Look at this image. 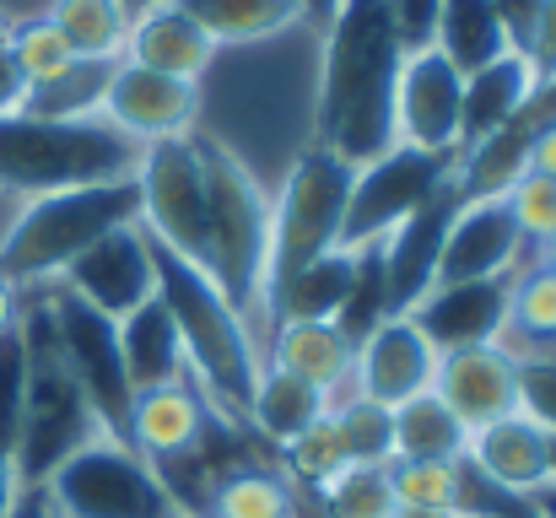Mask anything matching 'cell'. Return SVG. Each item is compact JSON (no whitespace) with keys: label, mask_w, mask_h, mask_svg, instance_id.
Returning a JSON list of instances; mask_svg holds the SVG:
<instances>
[{"label":"cell","mask_w":556,"mask_h":518,"mask_svg":"<svg viewBox=\"0 0 556 518\" xmlns=\"http://www.w3.org/2000/svg\"><path fill=\"white\" fill-rule=\"evenodd\" d=\"M405 38L383 0H336L314 71V147L363 168L394 147V81Z\"/></svg>","instance_id":"cell-1"},{"label":"cell","mask_w":556,"mask_h":518,"mask_svg":"<svg viewBox=\"0 0 556 518\" xmlns=\"http://www.w3.org/2000/svg\"><path fill=\"white\" fill-rule=\"evenodd\" d=\"M152 238V232H147ZM152 270H157V298L163 308L174 314L179 325V341H185L189 372L200 378V389L227 410V416H249V400H254V383H260V367H265V351L260 336L249 330V319L227 303V292L216 287L211 270L189 265L185 254H174L168 243L152 238Z\"/></svg>","instance_id":"cell-2"},{"label":"cell","mask_w":556,"mask_h":518,"mask_svg":"<svg viewBox=\"0 0 556 518\" xmlns=\"http://www.w3.org/2000/svg\"><path fill=\"white\" fill-rule=\"evenodd\" d=\"M16 330L27 345V394H22V427H16V481L43 487L71 454H81L92 438H109L87 389L76 383L60 336H54V308L49 287L22 292Z\"/></svg>","instance_id":"cell-3"},{"label":"cell","mask_w":556,"mask_h":518,"mask_svg":"<svg viewBox=\"0 0 556 518\" xmlns=\"http://www.w3.org/2000/svg\"><path fill=\"white\" fill-rule=\"evenodd\" d=\"M141 157L147 147L130 141L103 114H81V119L5 114L0 119V189L16 200L136 178Z\"/></svg>","instance_id":"cell-4"},{"label":"cell","mask_w":556,"mask_h":518,"mask_svg":"<svg viewBox=\"0 0 556 518\" xmlns=\"http://www.w3.org/2000/svg\"><path fill=\"white\" fill-rule=\"evenodd\" d=\"M130 222H141L136 178L22 200L11 227L0 232V281H11L16 292L54 287L71 260H81L98 238H109Z\"/></svg>","instance_id":"cell-5"},{"label":"cell","mask_w":556,"mask_h":518,"mask_svg":"<svg viewBox=\"0 0 556 518\" xmlns=\"http://www.w3.org/2000/svg\"><path fill=\"white\" fill-rule=\"evenodd\" d=\"M194 152L205 173V211H211V276L227 303L265 336V270H270V189L254 168H243L222 141L194 130Z\"/></svg>","instance_id":"cell-6"},{"label":"cell","mask_w":556,"mask_h":518,"mask_svg":"<svg viewBox=\"0 0 556 518\" xmlns=\"http://www.w3.org/2000/svg\"><path fill=\"white\" fill-rule=\"evenodd\" d=\"M352 178L357 168L341 163L325 147H303L276 194H270V270H265V303L270 292L298 276L303 265H314L319 254L341 249V222H346V200H352Z\"/></svg>","instance_id":"cell-7"},{"label":"cell","mask_w":556,"mask_h":518,"mask_svg":"<svg viewBox=\"0 0 556 518\" xmlns=\"http://www.w3.org/2000/svg\"><path fill=\"white\" fill-rule=\"evenodd\" d=\"M43 497L54 518H189L163 470L147 465L125 438H92L43 481Z\"/></svg>","instance_id":"cell-8"},{"label":"cell","mask_w":556,"mask_h":518,"mask_svg":"<svg viewBox=\"0 0 556 518\" xmlns=\"http://www.w3.org/2000/svg\"><path fill=\"white\" fill-rule=\"evenodd\" d=\"M454 163H459V152H416V147H400V141L383 157L363 163L352 178L341 249L383 243L405 216H416L432 194H443L454 184Z\"/></svg>","instance_id":"cell-9"},{"label":"cell","mask_w":556,"mask_h":518,"mask_svg":"<svg viewBox=\"0 0 556 518\" xmlns=\"http://www.w3.org/2000/svg\"><path fill=\"white\" fill-rule=\"evenodd\" d=\"M136 189H141V227L205 270L211 265V211H205V173H200L194 136L152 141L136 168Z\"/></svg>","instance_id":"cell-10"},{"label":"cell","mask_w":556,"mask_h":518,"mask_svg":"<svg viewBox=\"0 0 556 518\" xmlns=\"http://www.w3.org/2000/svg\"><path fill=\"white\" fill-rule=\"evenodd\" d=\"M222 438H227V410L200 389L194 372L179 378V383L136 389V400H130L125 443H130L147 465H157L163 476L189 465V459H205Z\"/></svg>","instance_id":"cell-11"},{"label":"cell","mask_w":556,"mask_h":518,"mask_svg":"<svg viewBox=\"0 0 556 518\" xmlns=\"http://www.w3.org/2000/svg\"><path fill=\"white\" fill-rule=\"evenodd\" d=\"M49 308H54V336L60 351L76 372V383L87 389L98 421L109 438H125V421H130V372H125V356H119V325L103 319L98 308H87L81 298H71L65 287H49Z\"/></svg>","instance_id":"cell-12"},{"label":"cell","mask_w":556,"mask_h":518,"mask_svg":"<svg viewBox=\"0 0 556 518\" xmlns=\"http://www.w3.org/2000/svg\"><path fill=\"white\" fill-rule=\"evenodd\" d=\"M394 141L416 152H459L465 141V76L432 43L405 49L394 81Z\"/></svg>","instance_id":"cell-13"},{"label":"cell","mask_w":556,"mask_h":518,"mask_svg":"<svg viewBox=\"0 0 556 518\" xmlns=\"http://www.w3.org/2000/svg\"><path fill=\"white\" fill-rule=\"evenodd\" d=\"M54 287H65L71 298H81L87 308H98L103 319L119 325L147 298H157V270H152V238H147V227L130 222V227L98 238L81 260L65 265V276Z\"/></svg>","instance_id":"cell-14"},{"label":"cell","mask_w":556,"mask_h":518,"mask_svg":"<svg viewBox=\"0 0 556 518\" xmlns=\"http://www.w3.org/2000/svg\"><path fill=\"white\" fill-rule=\"evenodd\" d=\"M109 125H119L130 141L152 147V141H179L200 130V81L185 76H163L147 65L119 60L109 87H103V109Z\"/></svg>","instance_id":"cell-15"},{"label":"cell","mask_w":556,"mask_h":518,"mask_svg":"<svg viewBox=\"0 0 556 518\" xmlns=\"http://www.w3.org/2000/svg\"><path fill=\"white\" fill-rule=\"evenodd\" d=\"M432 394L476 432L519 410V356L503 341L465 345V351H438Z\"/></svg>","instance_id":"cell-16"},{"label":"cell","mask_w":556,"mask_h":518,"mask_svg":"<svg viewBox=\"0 0 556 518\" xmlns=\"http://www.w3.org/2000/svg\"><path fill=\"white\" fill-rule=\"evenodd\" d=\"M525 260H530V243L508 200H459L443 238L438 281H497V276H514Z\"/></svg>","instance_id":"cell-17"},{"label":"cell","mask_w":556,"mask_h":518,"mask_svg":"<svg viewBox=\"0 0 556 518\" xmlns=\"http://www.w3.org/2000/svg\"><path fill=\"white\" fill-rule=\"evenodd\" d=\"M432 372H438V351L432 341L405 319H383L372 325L368 336L357 341V362H352V394H363L372 405H405L416 394L432 389Z\"/></svg>","instance_id":"cell-18"},{"label":"cell","mask_w":556,"mask_h":518,"mask_svg":"<svg viewBox=\"0 0 556 518\" xmlns=\"http://www.w3.org/2000/svg\"><path fill=\"white\" fill-rule=\"evenodd\" d=\"M459 211V194L454 184L443 194H432L416 216H405L383 243V292H389V319L394 314H410L432 287H438V260H443V238H448V222Z\"/></svg>","instance_id":"cell-19"},{"label":"cell","mask_w":556,"mask_h":518,"mask_svg":"<svg viewBox=\"0 0 556 518\" xmlns=\"http://www.w3.org/2000/svg\"><path fill=\"white\" fill-rule=\"evenodd\" d=\"M405 319L432 341V351L503 341V330H508V276H497V281H438Z\"/></svg>","instance_id":"cell-20"},{"label":"cell","mask_w":556,"mask_h":518,"mask_svg":"<svg viewBox=\"0 0 556 518\" xmlns=\"http://www.w3.org/2000/svg\"><path fill=\"white\" fill-rule=\"evenodd\" d=\"M552 432L541 421H530L525 410L492 421V427H476L470 432V465L503 487L508 497H535L541 487H552Z\"/></svg>","instance_id":"cell-21"},{"label":"cell","mask_w":556,"mask_h":518,"mask_svg":"<svg viewBox=\"0 0 556 518\" xmlns=\"http://www.w3.org/2000/svg\"><path fill=\"white\" fill-rule=\"evenodd\" d=\"M265 367L298 372L314 389H325L330 400L352 389V362H357V341L336 325V319H281L265 336Z\"/></svg>","instance_id":"cell-22"},{"label":"cell","mask_w":556,"mask_h":518,"mask_svg":"<svg viewBox=\"0 0 556 518\" xmlns=\"http://www.w3.org/2000/svg\"><path fill=\"white\" fill-rule=\"evenodd\" d=\"M125 60L130 65H147V71H163V76L200 81L216 65V43L200 33V22H189L179 5H157V11L130 16Z\"/></svg>","instance_id":"cell-23"},{"label":"cell","mask_w":556,"mask_h":518,"mask_svg":"<svg viewBox=\"0 0 556 518\" xmlns=\"http://www.w3.org/2000/svg\"><path fill=\"white\" fill-rule=\"evenodd\" d=\"M352 292H357V249H330V254H319L314 265H303L298 276H287L270 292V303H265V336L281 319H336L341 325Z\"/></svg>","instance_id":"cell-24"},{"label":"cell","mask_w":556,"mask_h":518,"mask_svg":"<svg viewBox=\"0 0 556 518\" xmlns=\"http://www.w3.org/2000/svg\"><path fill=\"white\" fill-rule=\"evenodd\" d=\"M216 49H249L287 38L308 22V0H174Z\"/></svg>","instance_id":"cell-25"},{"label":"cell","mask_w":556,"mask_h":518,"mask_svg":"<svg viewBox=\"0 0 556 518\" xmlns=\"http://www.w3.org/2000/svg\"><path fill=\"white\" fill-rule=\"evenodd\" d=\"M535 92H541V81H535V71H530V60L519 49L492 60V65H481V71H470L465 76V141L459 147L514 125L535 103Z\"/></svg>","instance_id":"cell-26"},{"label":"cell","mask_w":556,"mask_h":518,"mask_svg":"<svg viewBox=\"0 0 556 518\" xmlns=\"http://www.w3.org/2000/svg\"><path fill=\"white\" fill-rule=\"evenodd\" d=\"M530 136H535V119L519 114L514 125L459 147V163H454V194L459 200H503L525 173H530Z\"/></svg>","instance_id":"cell-27"},{"label":"cell","mask_w":556,"mask_h":518,"mask_svg":"<svg viewBox=\"0 0 556 518\" xmlns=\"http://www.w3.org/2000/svg\"><path fill=\"white\" fill-rule=\"evenodd\" d=\"M119 356H125L130 389H152V383H179V378H189L185 341H179V325L163 308V298H147L136 314L119 319Z\"/></svg>","instance_id":"cell-28"},{"label":"cell","mask_w":556,"mask_h":518,"mask_svg":"<svg viewBox=\"0 0 556 518\" xmlns=\"http://www.w3.org/2000/svg\"><path fill=\"white\" fill-rule=\"evenodd\" d=\"M330 410V394L314 389L308 378L298 372H281V367H260V383H254V400H249V427L270 443V448H287L292 438H303L319 416Z\"/></svg>","instance_id":"cell-29"},{"label":"cell","mask_w":556,"mask_h":518,"mask_svg":"<svg viewBox=\"0 0 556 518\" xmlns=\"http://www.w3.org/2000/svg\"><path fill=\"white\" fill-rule=\"evenodd\" d=\"M432 49H438L459 76H470V71H481V65L514 54V43H508V33H503L492 0H443V5H438V22H432Z\"/></svg>","instance_id":"cell-30"},{"label":"cell","mask_w":556,"mask_h":518,"mask_svg":"<svg viewBox=\"0 0 556 518\" xmlns=\"http://www.w3.org/2000/svg\"><path fill=\"white\" fill-rule=\"evenodd\" d=\"M470 454V427L427 389L405 405H394V459H432L454 465Z\"/></svg>","instance_id":"cell-31"},{"label":"cell","mask_w":556,"mask_h":518,"mask_svg":"<svg viewBox=\"0 0 556 518\" xmlns=\"http://www.w3.org/2000/svg\"><path fill=\"white\" fill-rule=\"evenodd\" d=\"M508 351H556V270H546L535 254L508 276Z\"/></svg>","instance_id":"cell-32"},{"label":"cell","mask_w":556,"mask_h":518,"mask_svg":"<svg viewBox=\"0 0 556 518\" xmlns=\"http://www.w3.org/2000/svg\"><path fill=\"white\" fill-rule=\"evenodd\" d=\"M200 518H292V481L270 465H238L222 470L205 492Z\"/></svg>","instance_id":"cell-33"},{"label":"cell","mask_w":556,"mask_h":518,"mask_svg":"<svg viewBox=\"0 0 556 518\" xmlns=\"http://www.w3.org/2000/svg\"><path fill=\"white\" fill-rule=\"evenodd\" d=\"M43 16L60 27L76 60H125V38H130L125 0H54Z\"/></svg>","instance_id":"cell-34"},{"label":"cell","mask_w":556,"mask_h":518,"mask_svg":"<svg viewBox=\"0 0 556 518\" xmlns=\"http://www.w3.org/2000/svg\"><path fill=\"white\" fill-rule=\"evenodd\" d=\"M114 65H119V60H76L65 76L33 87L27 103H22V114H38V119H81V114H98Z\"/></svg>","instance_id":"cell-35"},{"label":"cell","mask_w":556,"mask_h":518,"mask_svg":"<svg viewBox=\"0 0 556 518\" xmlns=\"http://www.w3.org/2000/svg\"><path fill=\"white\" fill-rule=\"evenodd\" d=\"M330 421H336L352 465H389L394 459V410L389 405H372V400L346 389V394L330 400Z\"/></svg>","instance_id":"cell-36"},{"label":"cell","mask_w":556,"mask_h":518,"mask_svg":"<svg viewBox=\"0 0 556 518\" xmlns=\"http://www.w3.org/2000/svg\"><path fill=\"white\" fill-rule=\"evenodd\" d=\"M389 487L394 503L405 508H443V514H465V459L454 465H432V459H389Z\"/></svg>","instance_id":"cell-37"},{"label":"cell","mask_w":556,"mask_h":518,"mask_svg":"<svg viewBox=\"0 0 556 518\" xmlns=\"http://www.w3.org/2000/svg\"><path fill=\"white\" fill-rule=\"evenodd\" d=\"M5 54H11L16 76L27 81V92H33V87H43V81H54V76H65V71L76 65L71 43L60 38V27H54L49 16L11 22V27H5Z\"/></svg>","instance_id":"cell-38"},{"label":"cell","mask_w":556,"mask_h":518,"mask_svg":"<svg viewBox=\"0 0 556 518\" xmlns=\"http://www.w3.org/2000/svg\"><path fill=\"white\" fill-rule=\"evenodd\" d=\"M319 503L330 508V518H389L394 487H389V465H346L336 481L319 487Z\"/></svg>","instance_id":"cell-39"},{"label":"cell","mask_w":556,"mask_h":518,"mask_svg":"<svg viewBox=\"0 0 556 518\" xmlns=\"http://www.w3.org/2000/svg\"><path fill=\"white\" fill-rule=\"evenodd\" d=\"M281 454H287V476H292L298 487H314V492H319L325 481H336V476L352 465V459H346V448H341V432H336L330 410H325L303 438H292Z\"/></svg>","instance_id":"cell-40"},{"label":"cell","mask_w":556,"mask_h":518,"mask_svg":"<svg viewBox=\"0 0 556 518\" xmlns=\"http://www.w3.org/2000/svg\"><path fill=\"white\" fill-rule=\"evenodd\" d=\"M22 394H27V345H22V330H5L0 336V454L11 459H16Z\"/></svg>","instance_id":"cell-41"},{"label":"cell","mask_w":556,"mask_h":518,"mask_svg":"<svg viewBox=\"0 0 556 518\" xmlns=\"http://www.w3.org/2000/svg\"><path fill=\"white\" fill-rule=\"evenodd\" d=\"M503 200H508V211H514V222H519V232H525L530 249H541V243L556 232V178H546V173H525Z\"/></svg>","instance_id":"cell-42"},{"label":"cell","mask_w":556,"mask_h":518,"mask_svg":"<svg viewBox=\"0 0 556 518\" xmlns=\"http://www.w3.org/2000/svg\"><path fill=\"white\" fill-rule=\"evenodd\" d=\"M519 410L556 438V351H525L519 356Z\"/></svg>","instance_id":"cell-43"},{"label":"cell","mask_w":556,"mask_h":518,"mask_svg":"<svg viewBox=\"0 0 556 518\" xmlns=\"http://www.w3.org/2000/svg\"><path fill=\"white\" fill-rule=\"evenodd\" d=\"M389 16H394V33L405 38V49H427L432 43V22H438V5L443 0H383Z\"/></svg>","instance_id":"cell-44"},{"label":"cell","mask_w":556,"mask_h":518,"mask_svg":"<svg viewBox=\"0 0 556 518\" xmlns=\"http://www.w3.org/2000/svg\"><path fill=\"white\" fill-rule=\"evenodd\" d=\"M525 60H530V71H535L541 87L556 81V0L541 5V22H535V33H530V43H525Z\"/></svg>","instance_id":"cell-45"},{"label":"cell","mask_w":556,"mask_h":518,"mask_svg":"<svg viewBox=\"0 0 556 518\" xmlns=\"http://www.w3.org/2000/svg\"><path fill=\"white\" fill-rule=\"evenodd\" d=\"M492 5H497V22H503L508 43L525 54V43H530V33H535V22H541V5H546V0H492Z\"/></svg>","instance_id":"cell-46"},{"label":"cell","mask_w":556,"mask_h":518,"mask_svg":"<svg viewBox=\"0 0 556 518\" xmlns=\"http://www.w3.org/2000/svg\"><path fill=\"white\" fill-rule=\"evenodd\" d=\"M530 114V109H525ZM535 119V114H530ZM530 173H546L556 178V119H535V136H530Z\"/></svg>","instance_id":"cell-47"},{"label":"cell","mask_w":556,"mask_h":518,"mask_svg":"<svg viewBox=\"0 0 556 518\" xmlns=\"http://www.w3.org/2000/svg\"><path fill=\"white\" fill-rule=\"evenodd\" d=\"M22 103H27V81L16 76V65H11V54L0 43V119L5 114H22Z\"/></svg>","instance_id":"cell-48"},{"label":"cell","mask_w":556,"mask_h":518,"mask_svg":"<svg viewBox=\"0 0 556 518\" xmlns=\"http://www.w3.org/2000/svg\"><path fill=\"white\" fill-rule=\"evenodd\" d=\"M16 497H22V481H16V459H11V454H0V518H11Z\"/></svg>","instance_id":"cell-49"},{"label":"cell","mask_w":556,"mask_h":518,"mask_svg":"<svg viewBox=\"0 0 556 518\" xmlns=\"http://www.w3.org/2000/svg\"><path fill=\"white\" fill-rule=\"evenodd\" d=\"M11 518H54V508H49V497H43V487H22V497H16V508H11Z\"/></svg>","instance_id":"cell-50"},{"label":"cell","mask_w":556,"mask_h":518,"mask_svg":"<svg viewBox=\"0 0 556 518\" xmlns=\"http://www.w3.org/2000/svg\"><path fill=\"white\" fill-rule=\"evenodd\" d=\"M16 314H22V292L11 281H0V336L16 330Z\"/></svg>","instance_id":"cell-51"},{"label":"cell","mask_w":556,"mask_h":518,"mask_svg":"<svg viewBox=\"0 0 556 518\" xmlns=\"http://www.w3.org/2000/svg\"><path fill=\"white\" fill-rule=\"evenodd\" d=\"M497 518H546V514H541V508H535L530 497H519V503H508V508H503Z\"/></svg>","instance_id":"cell-52"},{"label":"cell","mask_w":556,"mask_h":518,"mask_svg":"<svg viewBox=\"0 0 556 518\" xmlns=\"http://www.w3.org/2000/svg\"><path fill=\"white\" fill-rule=\"evenodd\" d=\"M389 518H454V514H443V508H405V503H400Z\"/></svg>","instance_id":"cell-53"},{"label":"cell","mask_w":556,"mask_h":518,"mask_svg":"<svg viewBox=\"0 0 556 518\" xmlns=\"http://www.w3.org/2000/svg\"><path fill=\"white\" fill-rule=\"evenodd\" d=\"M530 503H535V508H541L546 518H556V487H541V492H535Z\"/></svg>","instance_id":"cell-54"},{"label":"cell","mask_w":556,"mask_h":518,"mask_svg":"<svg viewBox=\"0 0 556 518\" xmlns=\"http://www.w3.org/2000/svg\"><path fill=\"white\" fill-rule=\"evenodd\" d=\"M530 254H535V260H541L546 270H556V232L546 238V243H541V249H530Z\"/></svg>","instance_id":"cell-55"},{"label":"cell","mask_w":556,"mask_h":518,"mask_svg":"<svg viewBox=\"0 0 556 518\" xmlns=\"http://www.w3.org/2000/svg\"><path fill=\"white\" fill-rule=\"evenodd\" d=\"M330 11H336V0H308V22H330Z\"/></svg>","instance_id":"cell-56"},{"label":"cell","mask_w":556,"mask_h":518,"mask_svg":"<svg viewBox=\"0 0 556 518\" xmlns=\"http://www.w3.org/2000/svg\"><path fill=\"white\" fill-rule=\"evenodd\" d=\"M157 5H174V0H125V11H130V16H141V11H157Z\"/></svg>","instance_id":"cell-57"},{"label":"cell","mask_w":556,"mask_h":518,"mask_svg":"<svg viewBox=\"0 0 556 518\" xmlns=\"http://www.w3.org/2000/svg\"><path fill=\"white\" fill-rule=\"evenodd\" d=\"M552 487H556V443H552Z\"/></svg>","instance_id":"cell-58"},{"label":"cell","mask_w":556,"mask_h":518,"mask_svg":"<svg viewBox=\"0 0 556 518\" xmlns=\"http://www.w3.org/2000/svg\"><path fill=\"white\" fill-rule=\"evenodd\" d=\"M5 27H11V22H5V16H0V43H5Z\"/></svg>","instance_id":"cell-59"}]
</instances>
